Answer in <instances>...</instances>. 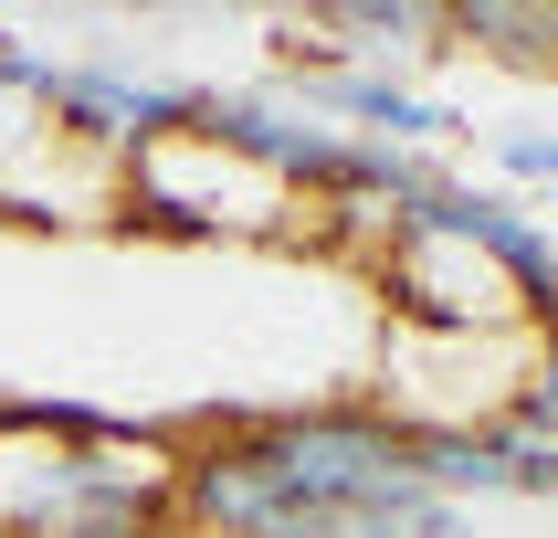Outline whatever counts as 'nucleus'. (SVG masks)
<instances>
[{
  "mask_svg": "<svg viewBox=\"0 0 558 538\" xmlns=\"http://www.w3.org/2000/svg\"><path fill=\"white\" fill-rule=\"evenodd\" d=\"M506 486H517V497H558V443L506 433Z\"/></svg>",
  "mask_w": 558,
  "mask_h": 538,
  "instance_id": "423d86ee",
  "label": "nucleus"
},
{
  "mask_svg": "<svg viewBox=\"0 0 558 538\" xmlns=\"http://www.w3.org/2000/svg\"><path fill=\"white\" fill-rule=\"evenodd\" d=\"M506 433L558 443V285H548V307H537V370H527V402H517V422H506Z\"/></svg>",
  "mask_w": 558,
  "mask_h": 538,
  "instance_id": "39448f33",
  "label": "nucleus"
},
{
  "mask_svg": "<svg viewBox=\"0 0 558 538\" xmlns=\"http://www.w3.org/2000/svg\"><path fill=\"white\" fill-rule=\"evenodd\" d=\"M411 433L379 411H275V422H232L201 454H180V528L201 538H284L316 506L411 486Z\"/></svg>",
  "mask_w": 558,
  "mask_h": 538,
  "instance_id": "f257e3e1",
  "label": "nucleus"
},
{
  "mask_svg": "<svg viewBox=\"0 0 558 538\" xmlns=\"http://www.w3.org/2000/svg\"><path fill=\"white\" fill-rule=\"evenodd\" d=\"M284 538H453V506L411 475V486H379V497H348V506H316L295 517Z\"/></svg>",
  "mask_w": 558,
  "mask_h": 538,
  "instance_id": "7ed1b4c3",
  "label": "nucleus"
},
{
  "mask_svg": "<svg viewBox=\"0 0 558 538\" xmlns=\"http://www.w3.org/2000/svg\"><path fill=\"white\" fill-rule=\"evenodd\" d=\"M316 32H338V43H327L338 74H390V63H411V53H453V43H442L453 11H433V0H338V11H316Z\"/></svg>",
  "mask_w": 558,
  "mask_h": 538,
  "instance_id": "f03ea898",
  "label": "nucleus"
},
{
  "mask_svg": "<svg viewBox=\"0 0 558 538\" xmlns=\"http://www.w3.org/2000/svg\"><path fill=\"white\" fill-rule=\"evenodd\" d=\"M453 53L558 63V0H453Z\"/></svg>",
  "mask_w": 558,
  "mask_h": 538,
  "instance_id": "20e7f679",
  "label": "nucleus"
},
{
  "mask_svg": "<svg viewBox=\"0 0 558 538\" xmlns=\"http://www.w3.org/2000/svg\"><path fill=\"white\" fill-rule=\"evenodd\" d=\"M496 169H517V180H558V138H548V127H506V138H496Z\"/></svg>",
  "mask_w": 558,
  "mask_h": 538,
  "instance_id": "0eeeda50",
  "label": "nucleus"
}]
</instances>
